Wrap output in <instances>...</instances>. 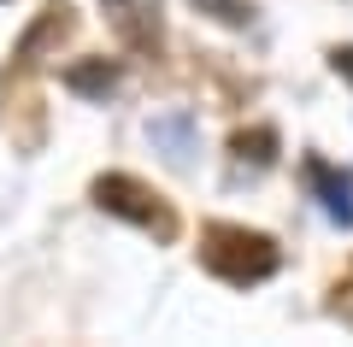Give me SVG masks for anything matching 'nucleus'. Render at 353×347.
Wrapping results in <instances>:
<instances>
[{"label":"nucleus","mask_w":353,"mask_h":347,"mask_svg":"<svg viewBox=\"0 0 353 347\" xmlns=\"http://www.w3.org/2000/svg\"><path fill=\"white\" fill-rule=\"evenodd\" d=\"M94 200H101L106 212H118V218H130V224H141V230H153L159 241L176 236V224H171V212L159 206V195H148V188L130 183V177H101V183H94Z\"/></svg>","instance_id":"nucleus-1"},{"label":"nucleus","mask_w":353,"mask_h":347,"mask_svg":"<svg viewBox=\"0 0 353 347\" xmlns=\"http://www.w3.org/2000/svg\"><path fill=\"white\" fill-rule=\"evenodd\" d=\"M148 136H153V141H165V148H171V159H189L194 124L183 118V112H171V118H153V124H148Z\"/></svg>","instance_id":"nucleus-2"},{"label":"nucleus","mask_w":353,"mask_h":347,"mask_svg":"<svg viewBox=\"0 0 353 347\" xmlns=\"http://www.w3.org/2000/svg\"><path fill=\"white\" fill-rule=\"evenodd\" d=\"M65 83L83 88V95H112V88H118V71H112V65H77Z\"/></svg>","instance_id":"nucleus-3"},{"label":"nucleus","mask_w":353,"mask_h":347,"mask_svg":"<svg viewBox=\"0 0 353 347\" xmlns=\"http://www.w3.org/2000/svg\"><path fill=\"white\" fill-rule=\"evenodd\" d=\"M194 6H206V12H212L218 24H230V30H248L253 24V6H248V0H194Z\"/></svg>","instance_id":"nucleus-4"}]
</instances>
